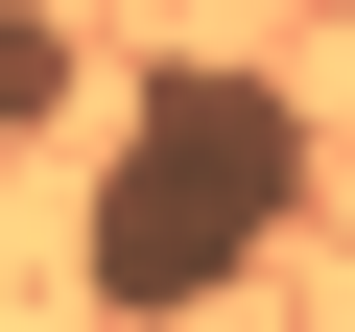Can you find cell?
<instances>
[{
    "label": "cell",
    "instance_id": "1",
    "mask_svg": "<svg viewBox=\"0 0 355 332\" xmlns=\"http://www.w3.org/2000/svg\"><path fill=\"white\" fill-rule=\"evenodd\" d=\"M284 214H308V119L261 72H214V48H166L119 95V166H95V214H71V285L95 308H214V285H261Z\"/></svg>",
    "mask_w": 355,
    "mask_h": 332
},
{
    "label": "cell",
    "instance_id": "2",
    "mask_svg": "<svg viewBox=\"0 0 355 332\" xmlns=\"http://www.w3.org/2000/svg\"><path fill=\"white\" fill-rule=\"evenodd\" d=\"M71 95V24H48V0H0V119H48Z\"/></svg>",
    "mask_w": 355,
    "mask_h": 332
}]
</instances>
